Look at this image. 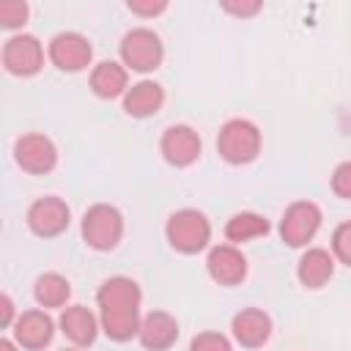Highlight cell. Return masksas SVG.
<instances>
[{"instance_id":"1","label":"cell","mask_w":351,"mask_h":351,"mask_svg":"<svg viewBox=\"0 0 351 351\" xmlns=\"http://www.w3.org/2000/svg\"><path fill=\"white\" fill-rule=\"evenodd\" d=\"M96 304H99L101 332L110 340L126 343V340L137 337L140 321H143V313H140L143 291H140L137 280H132L126 274L107 277L96 291Z\"/></svg>"},{"instance_id":"2","label":"cell","mask_w":351,"mask_h":351,"mask_svg":"<svg viewBox=\"0 0 351 351\" xmlns=\"http://www.w3.org/2000/svg\"><path fill=\"white\" fill-rule=\"evenodd\" d=\"M261 129L250 118H230L219 126L217 151L228 165H250L261 154Z\"/></svg>"},{"instance_id":"3","label":"cell","mask_w":351,"mask_h":351,"mask_svg":"<svg viewBox=\"0 0 351 351\" xmlns=\"http://www.w3.org/2000/svg\"><path fill=\"white\" fill-rule=\"evenodd\" d=\"M165 236L170 247L181 255H195L208 247L211 241V222L203 211L197 208H178L167 217Z\"/></svg>"},{"instance_id":"4","label":"cell","mask_w":351,"mask_h":351,"mask_svg":"<svg viewBox=\"0 0 351 351\" xmlns=\"http://www.w3.org/2000/svg\"><path fill=\"white\" fill-rule=\"evenodd\" d=\"M82 239L90 250H115L123 239V214L110 203H96L82 214Z\"/></svg>"},{"instance_id":"5","label":"cell","mask_w":351,"mask_h":351,"mask_svg":"<svg viewBox=\"0 0 351 351\" xmlns=\"http://www.w3.org/2000/svg\"><path fill=\"white\" fill-rule=\"evenodd\" d=\"M165 60V44L151 27H132L121 38V63L132 71L148 74Z\"/></svg>"},{"instance_id":"6","label":"cell","mask_w":351,"mask_h":351,"mask_svg":"<svg viewBox=\"0 0 351 351\" xmlns=\"http://www.w3.org/2000/svg\"><path fill=\"white\" fill-rule=\"evenodd\" d=\"M321 208L313 200H296L282 211L280 239L288 247H307L321 228Z\"/></svg>"},{"instance_id":"7","label":"cell","mask_w":351,"mask_h":351,"mask_svg":"<svg viewBox=\"0 0 351 351\" xmlns=\"http://www.w3.org/2000/svg\"><path fill=\"white\" fill-rule=\"evenodd\" d=\"M47 55H49V60H52L55 69L69 71V74H77V71H85L90 66L93 47H90V41L82 33L63 30V33H58V36L49 38Z\"/></svg>"},{"instance_id":"8","label":"cell","mask_w":351,"mask_h":351,"mask_svg":"<svg viewBox=\"0 0 351 351\" xmlns=\"http://www.w3.org/2000/svg\"><path fill=\"white\" fill-rule=\"evenodd\" d=\"M14 159L16 165L30 173V176H44L58 165V145L41 134V132H27L16 137L14 143Z\"/></svg>"},{"instance_id":"9","label":"cell","mask_w":351,"mask_h":351,"mask_svg":"<svg viewBox=\"0 0 351 351\" xmlns=\"http://www.w3.org/2000/svg\"><path fill=\"white\" fill-rule=\"evenodd\" d=\"M3 66L14 77H33L44 66V47L30 33H16L3 44Z\"/></svg>"},{"instance_id":"10","label":"cell","mask_w":351,"mask_h":351,"mask_svg":"<svg viewBox=\"0 0 351 351\" xmlns=\"http://www.w3.org/2000/svg\"><path fill=\"white\" fill-rule=\"evenodd\" d=\"M159 151L165 156L167 165L173 167H189L197 162L200 151H203V143H200V134L189 126V123H173L162 132V140H159Z\"/></svg>"},{"instance_id":"11","label":"cell","mask_w":351,"mask_h":351,"mask_svg":"<svg viewBox=\"0 0 351 351\" xmlns=\"http://www.w3.org/2000/svg\"><path fill=\"white\" fill-rule=\"evenodd\" d=\"M71 222V211L66 206V200H60L58 195H47L30 203L27 208V228L41 236V239H55L60 236Z\"/></svg>"},{"instance_id":"12","label":"cell","mask_w":351,"mask_h":351,"mask_svg":"<svg viewBox=\"0 0 351 351\" xmlns=\"http://www.w3.org/2000/svg\"><path fill=\"white\" fill-rule=\"evenodd\" d=\"M11 332H14V343L19 348L41 351L55 337V321L47 310H25V313L16 315Z\"/></svg>"},{"instance_id":"13","label":"cell","mask_w":351,"mask_h":351,"mask_svg":"<svg viewBox=\"0 0 351 351\" xmlns=\"http://www.w3.org/2000/svg\"><path fill=\"white\" fill-rule=\"evenodd\" d=\"M206 271L219 285H239L247 277V258L236 244H217L206 255Z\"/></svg>"},{"instance_id":"14","label":"cell","mask_w":351,"mask_h":351,"mask_svg":"<svg viewBox=\"0 0 351 351\" xmlns=\"http://www.w3.org/2000/svg\"><path fill=\"white\" fill-rule=\"evenodd\" d=\"M137 340L145 351H167L178 340V321L167 310H151L140 321Z\"/></svg>"},{"instance_id":"15","label":"cell","mask_w":351,"mask_h":351,"mask_svg":"<svg viewBox=\"0 0 351 351\" xmlns=\"http://www.w3.org/2000/svg\"><path fill=\"white\" fill-rule=\"evenodd\" d=\"M230 332H233V337H236L239 346H244V348H261L271 337V318H269V313H263L258 307H244V310H239L233 315Z\"/></svg>"},{"instance_id":"16","label":"cell","mask_w":351,"mask_h":351,"mask_svg":"<svg viewBox=\"0 0 351 351\" xmlns=\"http://www.w3.org/2000/svg\"><path fill=\"white\" fill-rule=\"evenodd\" d=\"M60 332L66 335V340H71L77 348H85L96 340L101 324H99V315H93L85 304H66L63 313H60V321H58Z\"/></svg>"},{"instance_id":"17","label":"cell","mask_w":351,"mask_h":351,"mask_svg":"<svg viewBox=\"0 0 351 351\" xmlns=\"http://www.w3.org/2000/svg\"><path fill=\"white\" fill-rule=\"evenodd\" d=\"M335 274V255L324 247H307L296 263V277L304 288H324Z\"/></svg>"},{"instance_id":"18","label":"cell","mask_w":351,"mask_h":351,"mask_svg":"<svg viewBox=\"0 0 351 351\" xmlns=\"http://www.w3.org/2000/svg\"><path fill=\"white\" fill-rule=\"evenodd\" d=\"M162 104H165V88L154 80L134 82L123 96V112L132 118H151L162 110Z\"/></svg>"},{"instance_id":"19","label":"cell","mask_w":351,"mask_h":351,"mask_svg":"<svg viewBox=\"0 0 351 351\" xmlns=\"http://www.w3.org/2000/svg\"><path fill=\"white\" fill-rule=\"evenodd\" d=\"M90 90L99 99H118L129 90V69L118 60H101L90 71Z\"/></svg>"},{"instance_id":"20","label":"cell","mask_w":351,"mask_h":351,"mask_svg":"<svg viewBox=\"0 0 351 351\" xmlns=\"http://www.w3.org/2000/svg\"><path fill=\"white\" fill-rule=\"evenodd\" d=\"M266 233H269V219L258 211H239L225 225V239L228 244H236V247L252 239H263Z\"/></svg>"},{"instance_id":"21","label":"cell","mask_w":351,"mask_h":351,"mask_svg":"<svg viewBox=\"0 0 351 351\" xmlns=\"http://www.w3.org/2000/svg\"><path fill=\"white\" fill-rule=\"evenodd\" d=\"M33 296L41 307H66V302L71 296V282L58 271H44L36 277Z\"/></svg>"},{"instance_id":"22","label":"cell","mask_w":351,"mask_h":351,"mask_svg":"<svg viewBox=\"0 0 351 351\" xmlns=\"http://www.w3.org/2000/svg\"><path fill=\"white\" fill-rule=\"evenodd\" d=\"M27 14H30V8H27L25 0H3L0 3V25L5 30L22 27L27 22Z\"/></svg>"},{"instance_id":"23","label":"cell","mask_w":351,"mask_h":351,"mask_svg":"<svg viewBox=\"0 0 351 351\" xmlns=\"http://www.w3.org/2000/svg\"><path fill=\"white\" fill-rule=\"evenodd\" d=\"M332 255L340 263L351 266V219L348 222H340L335 228V233H332Z\"/></svg>"},{"instance_id":"24","label":"cell","mask_w":351,"mask_h":351,"mask_svg":"<svg viewBox=\"0 0 351 351\" xmlns=\"http://www.w3.org/2000/svg\"><path fill=\"white\" fill-rule=\"evenodd\" d=\"M189 351H233V346L222 332H197L189 343Z\"/></svg>"},{"instance_id":"25","label":"cell","mask_w":351,"mask_h":351,"mask_svg":"<svg viewBox=\"0 0 351 351\" xmlns=\"http://www.w3.org/2000/svg\"><path fill=\"white\" fill-rule=\"evenodd\" d=\"M332 192L343 200H351V159L340 162L335 170H332Z\"/></svg>"},{"instance_id":"26","label":"cell","mask_w":351,"mask_h":351,"mask_svg":"<svg viewBox=\"0 0 351 351\" xmlns=\"http://www.w3.org/2000/svg\"><path fill=\"white\" fill-rule=\"evenodd\" d=\"M126 8L132 11V14H137V16H156V14H162L165 8H167V3L165 0H129L126 3Z\"/></svg>"},{"instance_id":"27","label":"cell","mask_w":351,"mask_h":351,"mask_svg":"<svg viewBox=\"0 0 351 351\" xmlns=\"http://www.w3.org/2000/svg\"><path fill=\"white\" fill-rule=\"evenodd\" d=\"M222 8L228 11V14H233V16H255L263 5H261V0H241V3H236V0H225L222 3Z\"/></svg>"},{"instance_id":"28","label":"cell","mask_w":351,"mask_h":351,"mask_svg":"<svg viewBox=\"0 0 351 351\" xmlns=\"http://www.w3.org/2000/svg\"><path fill=\"white\" fill-rule=\"evenodd\" d=\"M14 321H16V315H14V302H11L8 293H0V326H3V329H11Z\"/></svg>"},{"instance_id":"29","label":"cell","mask_w":351,"mask_h":351,"mask_svg":"<svg viewBox=\"0 0 351 351\" xmlns=\"http://www.w3.org/2000/svg\"><path fill=\"white\" fill-rule=\"evenodd\" d=\"M0 351H16V343L8 340V337H3V340H0Z\"/></svg>"},{"instance_id":"30","label":"cell","mask_w":351,"mask_h":351,"mask_svg":"<svg viewBox=\"0 0 351 351\" xmlns=\"http://www.w3.org/2000/svg\"><path fill=\"white\" fill-rule=\"evenodd\" d=\"M63 351H77V348H63Z\"/></svg>"}]
</instances>
